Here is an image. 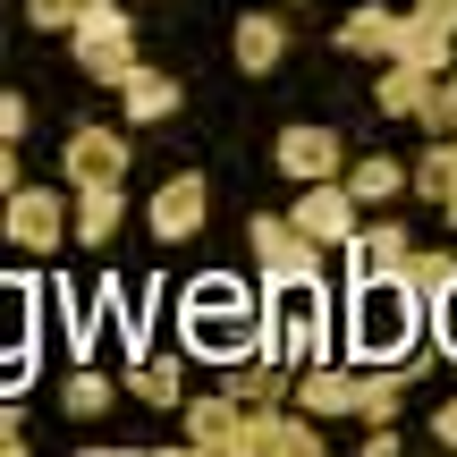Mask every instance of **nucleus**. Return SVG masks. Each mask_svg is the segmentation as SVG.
Wrapping results in <instances>:
<instances>
[{
  "mask_svg": "<svg viewBox=\"0 0 457 457\" xmlns=\"http://www.w3.org/2000/svg\"><path fill=\"white\" fill-rule=\"evenodd\" d=\"M424 322H432V305L407 279H364V288H347V356L356 364H415ZM415 373H424V364H415Z\"/></svg>",
  "mask_w": 457,
  "mask_h": 457,
  "instance_id": "obj_1",
  "label": "nucleus"
},
{
  "mask_svg": "<svg viewBox=\"0 0 457 457\" xmlns=\"http://www.w3.org/2000/svg\"><path fill=\"white\" fill-rule=\"evenodd\" d=\"M254 288L245 279H228V271H212V279H195L187 288V305H179V330H187V347H195L204 364H237V356H254Z\"/></svg>",
  "mask_w": 457,
  "mask_h": 457,
  "instance_id": "obj_2",
  "label": "nucleus"
},
{
  "mask_svg": "<svg viewBox=\"0 0 457 457\" xmlns=\"http://www.w3.org/2000/svg\"><path fill=\"white\" fill-rule=\"evenodd\" d=\"M245 245H254V262H262V288H296V279H322V254L330 245L313 237L305 220H271V212H254L245 220Z\"/></svg>",
  "mask_w": 457,
  "mask_h": 457,
  "instance_id": "obj_3",
  "label": "nucleus"
},
{
  "mask_svg": "<svg viewBox=\"0 0 457 457\" xmlns=\"http://www.w3.org/2000/svg\"><path fill=\"white\" fill-rule=\"evenodd\" d=\"M68 43H77V68H85L94 85H111V94L136 77V68H145V60H136V17L119 9V0H111V9H85Z\"/></svg>",
  "mask_w": 457,
  "mask_h": 457,
  "instance_id": "obj_4",
  "label": "nucleus"
},
{
  "mask_svg": "<svg viewBox=\"0 0 457 457\" xmlns=\"http://www.w3.org/2000/svg\"><path fill=\"white\" fill-rule=\"evenodd\" d=\"M68 195H77V187H17L9 212H0V237H9L17 254H51L60 237H77V220H68Z\"/></svg>",
  "mask_w": 457,
  "mask_h": 457,
  "instance_id": "obj_5",
  "label": "nucleus"
},
{
  "mask_svg": "<svg viewBox=\"0 0 457 457\" xmlns=\"http://www.w3.org/2000/svg\"><path fill=\"white\" fill-rule=\"evenodd\" d=\"M271 162L288 170L296 187H313V179H347V145H339V128H313V119H296V128L271 136Z\"/></svg>",
  "mask_w": 457,
  "mask_h": 457,
  "instance_id": "obj_6",
  "label": "nucleus"
},
{
  "mask_svg": "<svg viewBox=\"0 0 457 457\" xmlns=\"http://www.w3.org/2000/svg\"><path fill=\"white\" fill-rule=\"evenodd\" d=\"M204 212H212V187H204V170H179V179H162L153 187V204H145V228L162 245H187L204 228Z\"/></svg>",
  "mask_w": 457,
  "mask_h": 457,
  "instance_id": "obj_7",
  "label": "nucleus"
},
{
  "mask_svg": "<svg viewBox=\"0 0 457 457\" xmlns=\"http://www.w3.org/2000/svg\"><path fill=\"white\" fill-rule=\"evenodd\" d=\"M322 415L305 407H245V457H322Z\"/></svg>",
  "mask_w": 457,
  "mask_h": 457,
  "instance_id": "obj_8",
  "label": "nucleus"
},
{
  "mask_svg": "<svg viewBox=\"0 0 457 457\" xmlns=\"http://www.w3.org/2000/svg\"><path fill=\"white\" fill-rule=\"evenodd\" d=\"M179 424H187V449L195 457H245V398H187L179 407Z\"/></svg>",
  "mask_w": 457,
  "mask_h": 457,
  "instance_id": "obj_9",
  "label": "nucleus"
},
{
  "mask_svg": "<svg viewBox=\"0 0 457 457\" xmlns=\"http://www.w3.org/2000/svg\"><path fill=\"white\" fill-rule=\"evenodd\" d=\"M60 162H68V187H128V136L119 128H68Z\"/></svg>",
  "mask_w": 457,
  "mask_h": 457,
  "instance_id": "obj_10",
  "label": "nucleus"
},
{
  "mask_svg": "<svg viewBox=\"0 0 457 457\" xmlns=\"http://www.w3.org/2000/svg\"><path fill=\"white\" fill-rule=\"evenodd\" d=\"M339 254H347V288H364V279H398L415 245H407V220H364L356 245H339Z\"/></svg>",
  "mask_w": 457,
  "mask_h": 457,
  "instance_id": "obj_11",
  "label": "nucleus"
},
{
  "mask_svg": "<svg viewBox=\"0 0 457 457\" xmlns=\"http://www.w3.org/2000/svg\"><path fill=\"white\" fill-rule=\"evenodd\" d=\"M296 220H305L322 245H356V228H364V204L347 195V179H313L305 195H296Z\"/></svg>",
  "mask_w": 457,
  "mask_h": 457,
  "instance_id": "obj_12",
  "label": "nucleus"
},
{
  "mask_svg": "<svg viewBox=\"0 0 457 457\" xmlns=\"http://www.w3.org/2000/svg\"><path fill=\"white\" fill-rule=\"evenodd\" d=\"M220 390L245 398V407H288V398H296V364H279V356H262V347H254V356H237L220 373Z\"/></svg>",
  "mask_w": 457,
  "mask_h": 457,
  "instance_id": "obj_13",
  "label": "nucleus"
},
{
  "mask_svg": "<svg viewBox=\"0 0 457 457\" xmlns=\"http://www.w3.org/2000/svg\"><path fill=\"white\" fill-rule=\"evenodd\" d=\"M296 407L305 415H356L364 407V373L356 364H305V373H296Z\"/></svg>",
  "mask_w": 457,
  "mask_h": 457,
  "instance_id": "obj_14",
  "label": "nucleus"
},
{
  "mask_svg": "<svg viewBox=\"0 0 457 457\" xmlns=\"http://www.w3.org/2000/svg\"><path fill=\"white\" fill-rule=\"evenodd\" d=\"M373 102H381V119H424L432 102H441V77H424V68H407V60H381Z\"/></svg>",
  "mask_w": 457,
  "mask_h": 457,
  "instance_id": "obj_15",
  "label": "nucleus"
},
{
  "mask_svg": "<svg viewBox=\"0 0 457 457\" xmlns=\"http://www.w3.org/2000/svg\"><path fill=\"white\" fill-rule=\"evenodd\" d=\"M449 43H457L449 26H432V17H415V9H407V17H398V43H390V60L424 68V77H449V68H457V51H449Z\"/></svg>",
  "mask_w": 457,
  "mask_h": 457,
  "instance_id": "obj_16",
  "label": "nucleus"
},
{
  "mask_svg": "<svg viewBox=\"0 0 457 457\" xmlns=\"http://www.w3.org/2000/svg\"><path fill=\"white\" fill-rule=\"evenodd\" d=\"M330 43H339L347 60H390V43H398V9L364 0V9H347V17H339V34H330Z\"/></svg>",
  "mask_w": 457,
  "mask_h": 457,
  "instance_id": "obj_17",
  "label": "nucleus"
},
{
  "mask_svg": "<svg viewBox=\"0 0 457 457\" xmlns=\"http://www.w3.org/2000/svg\"><path fill=\"white\" fill-rule=\"evenodd\" d=\"M228 51H237V68H245V77H271V68L288 60V26H279L271 9H254V17H237Z\"/></svg>",
  "mask_w": 457,
  "mask_h": 457,
  "instance_id": "obj_18",
  "label": "nucleus"
},
{
  "mask_svg": "<svg viewBox=\"0 0 457 457\" xmlns=\"http://www.w3.org/2000/svg\"><path fill=\"white\" fill-rule=\"evenodd\" d=\"M119 111H128L136 128H162V119H179V77H170V68H136V77L119 85Z\"/></svg>",
  "mask_w": 457,
  "mask_h": 457,
  "instance_id": "obj_19",
  "label": "nucleus"
},
{
  "mask_svg": "<svg viewBox=\"0 0 457 457\" xmlns=\"http://www.w3.org/2000/svg\"><path fill=\"white\" fill-rule=\"evenodd\" d=\"M407 187H415V170L390 162V153H356V162H347V195L356 204H390V195H407Z\"/></svg>",
  "mask_w": 457,
  "mask_h": 457,
  "instance_id": "obj_20",
  "label": "nucleus"
},
{
  "mask_svg": "<svg viewBox=\"0 0 457 457\" xmlns=\"http://www.w3.org/2000/svg\"><path fill=\"white\" fill-rule=\"evenodd\" d=\"M128 398H136V407H187L179 356H136V364H128Z\"/></svg>",
  "mask_w": 457,
  "mask_h": 457,
  "instance_id": "obj_21",
  "label": "nucleus"
},
{
  "mask_svg": "<svg viewBox=\"0 0 457 457\" xmlns=\"http://www.w3.org/2000/svg\"><path fill=\"white\" fill-rule=\"evenodd\" d=\"M128 220V187H77V245H111Z\"/></svg>",
  "mask_w": 457,
  "mask_h": 457,
  "instance_id": "obj_22",
  "label": "nucleus"
},
{
  "mask_svg": "<svg viewBox=\"0 0 457 457\" xmlns=\"http://www.w3.org/2000/svg\"><path fill=\"white\" fill-rule=\"evenodd\" d=\"M111 373H94V364H77V373L60 381V415H77V424H94V415H111Z\"/></svg>",
  "mask_w": 457,
  "mask_h": 457,
  "instance_id": "obj_23",
  "label": "nucleus"
},
{
  "mask_svg": "<svg viewBox=\"0 0 457 457\" xmlns=\"http://www.w3.org/2000/svg\"><path fill=\"white\" fill-rule=\"evenodd\" d=\"M398 279H407V288H415V296L432 305V296H449V288H457V254H441V245H415Z\"/></svg>",
  "mask_w": 457,
  "mask_h": 457,
  "instance_id": "obj_24",
  "label": "nucleus"
},
{
  "mask_svg": "<svg viewBox=\"0 0 457 457\" xmlns=\"http://www.w3.org/2000/svg\"><path fill=\"white\" fill-rule=\"evenodd\" d=\"M415 195H432V204L457 195V136H432V145H424V162H415Z\"/></svg>",
  "mask_w": 457,
  "mask_h": 457,
  "instance_id": "obj_25",
  "label": "nucleus"
},
{
  "mask_svg": "<svg viewBox=\"0 0 457 457\" xmlns=\"http://www.w3.org/2000/svg\"><path fill=\"white\" fill-rule=\"evenodd\" d=\"M26 17L43 34H77V17H85V0H26Z\"/></svg>",
  "mask_w": 457,
  "mask_h": 457,
  "instance_id": "obj_26",
  "label": "nucleus"
},
{
  "mask_svg": "<svg viewBox=\"0 0 457 457\" xmlns=\"http://www.w3.org/2000/svg\"><path fill=\"white\" fill-rule=\"evenodd\" d=\"M432 339H441V356L457 364V288H449V296H432Z\"/></svg>",
  "mask_w": 457,
  "mask_h": 457,
  "instance_id": "obj_27",
  "label": "nucleus"
},
{
  "mask_svg": "<svg viewBox=\"0 0 457 457\" xmlns=\"http://www.w3.org/2000/svg\"><path fill=\"white\" fill-rule=\"evenodd\" d=\"M26 136V94H0V145H17Z\"/></svg>",
  "mask_w": 457,
  "mask_h": 457,
  "instance_id": "obj_28",
  "label": "nucleus"
},
{
  "mask_svg": "<svg viewBox=\"0 0 457 457\" xmlns=\"http://www.w3.org/2000/svg\"><path fill=\"white\" fill-rule=\"evenodd\" d=\"M0 449H9V457L26 449V424H17V398H9V407H0Z\"/></svg>",
  "mask_w": 457,
  "mask_h": 457,
  "instance_id": "obj_29",
  "label": "nucleus"
},
{
  "mask_svg": "<svg viewBox=\"0 0 457 457\" xmlns=\"http://www.w3.org/2000/svg\"><path fill=\"white\" fill-rule=\"evenodd\" d=\"M407 9H415V17H432V26H449V34H457V0H407Z\"/></svg>",
  "mask_w": 457,
  "mask_h": 457,
  "instance_id": "obj_30",
  "label": "nucleus"
},
{
  "mask_svg": "<svg viewBox=\"0 0 457 457\" xmlns=\"http://www.w3.org/2000/svg\"><path fill=\"white\" fill-rule=\"evenodd\" d=\"M432 441H441V449H457V398H449L441 415H432Z\"/></svg>",
  "mask_w": 457,
  "mask_h": 457,
  "instance_id": "obj_31",
  "label": "nucleus"
},
{
  "mask_svg": "<svg viewBox=\"0 0 457 457\" xmlns=\"http://www.w3.org/2000/svg\"><path fill=\"white\" fill-rule=\"evenodd\" d=\"M441 212H449V228H457V195H449V204H441Z\"/></svg>",
  "mask_w": 457,
  "mask_h": 457,
  "instance_id": "obj_32",
  "label": "nucleus"
},
{
  "mask_svg": "<svg viewBox=\"0 0 457 457\" xmlns=\"http://www.w3.org/2000/svg\"><path fill=\"white\" fill-rule=\"evenodd\" d=\"M85 9H111V0H85Z\"/></svg>",
  "mask_w": 457,
  "mask_h": 457,
  "instance_id": "obj_33",
  "label": "nucleus"
},
{
  "mask_svg": "<svg viewBox=\"0 0 457 457\" xmlns=\"http://www.w3.org/2000/svg\"><path fill=\"white\" fill-rule=\"evenodd\" d=\"M449 94H457V68H449Z\"/></svg>",
  "mask_w": 457,
  "mask_h": 457,
  "instance_id": "obj_34",
  "label": "nucleus"
},
{
  "mask_svg": "<svg viewBox=\"0 0 457 457\" xmlns=\"http://www.w3.org/2000/svg\"><path fill=\"white\" fill-rule=\"evenodd\" d=\"M288 9H296V0H288Z\"/></svg>",
  "mask_w": 457,
  "mask_h": 457,
  "instance_id": "obj_35",
  "label": "nucleus"
}]
</instances>
